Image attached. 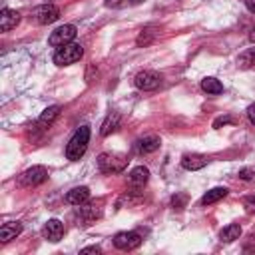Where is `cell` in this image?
Masks as SVG:
<instances>
[{
  "instance_id": "cell-1",
  "label": "cell",
  "mask_w": 255,
  "mask_h": 255,
  "mask_svg": "<svg viewBox=\"0 0 255 255\" xmlns=\"http://www.w3.org/2000/svg\"><path fill=\"white\" fill-rule=\"evenodd\" d=\"M88 141H90V128L88 126H82L74 131V135L70 137L68 145H66V157L70 161H78L86 149H88Z\"/></svg>"
},
{
  "instance_id": "cell-2",
  "label": "cell",
  "mask_w": 255,
  "mask_h": 255,
  "mask_svg": "<svg viewBox=\"0 0 255 255\" xmlns=\"http://www.w3.org/2000/svg\"><path fill=\"white\" fill-rule=\"evenodd\" d=\"M82 56H84V48L80 44H76V42H70V44H66V46H62V48L56 50L54 64H58V66H70L74 62H78Z\"/></svg>"
},
{
  "instance_id": "cell-3",
  "label": "cell",
  "mask_w": 255,
  "mask_h": 255,
  "mask_svg": "<svg viewBox=\"0 0 255 255\" xmlns=\"http://www.w3.org/2000/svg\"><path fill=\"white\" fill-rule=\"evenodd\" d=\"M30 18L36 22V24H52L60 18V8L54 6V4H40L36 6L32 12H30Z\"/></svg>"
},
{
  "instance_id": "cell-4",
  "label": "cell",
  "mask_w": 255,
  "mask_h": 255,
  "mask_svg": "<svg viewBox=\"0 0 255 255\" xmlns=\"http://www.w3.org/2000/svg\"><path fill=\"white\" fill-rule=\"evenodd\" d=\"M126 163H128V159L118 153H100V157H98V167L104 173H118L126 167Z\"/></svg>"
},
{
  "instance_id": "cell-5",
  "label": "cell",
  "mask_w": 255,
  "mask_h": 255,
  "mask_svg": "<svg viewBox=\"0 0 255 255\" xmlns=\"http://www.w3.org/2000/svg\"><path fill=\"white\" fill-rule=\"evenodd\" d=\"M76 26L74 24H64V26H60V28H56L52 34H50V38H48V44L50 46H56V48H62V46H66V44H70L74 38H76Z\"/></svg>"
},
{
  "instance_id": "cell-6",
  "label": "cell",
  "mask_w": 255,
  "mask_h": 255,
  "mask_svg": "<svg viewBox=\"0 0 255 255\" xmlns=\"http://www.w3.org/2000/svg\"><path fill=\"white\" fill-rule=\"evenodd\" d=\"M46 179H48V169H46L44 165H32L30 169H26V171L20 175L18 183L24 185V187H32V185L44 183Z\"/></svg>"
},
{
  "instance_id": "cell-7",
  "label": "cell",
  "mask_w": 255,
  "mask_h": 255,
  "mask_svg": "<svg viewBox=\"0 0 255 255\" xmlns=\"http://www.w3.org/2000/svg\"><path fill=\"white\" fill-rule=\"evenodd\" d=\"M133 84H135V88H139V90H143V92L157 90L159 84H161V76H159L157 72H153V70H143V72L135 74Z\"/></svg>"
},
{
  "instance_id": "cell-8",
  "label": "cell",
  "mask_w": 255,
  "mask_h": 255,
  "mask_svg": "<svg viewBox=\"0 0 255 255\" xmlns=\"http://www.w3.org/2000/svg\"><path fill=\"white\" fill-rule=\"evenodd\" d=\"M114 245L122 251H131L141 245V235L135 231H120L114 235Z\"/></svg>"
},
{
  "instance_id": "cell-9",
  "label": "cell",
  "mask_w": 255,
  "mask_h": 255,
  "mask_svg": "<svg viewBox=\"0 0 255 255\" xmlns=\"http://www.w3.org/2000/svg\"><path fill=\"white\" fill-rule=\"evenodd\" d=\"M42 235H44L48 241L58 243V241L62 239V235H64V223H62V221H58V219H50V221L44 225Z\"/></svg>"
},
{
  "instance_id": "cell-10",
  "label": "cell",
  "mask_w": 255,
  "mask_h": 255,
  "mask_svg": "<svg viewBox=\"0 0 255 255\" xmlns=\"http://www.w3.org/2000/svg\"><path fill=\"white\" fill-rule=\"evenodd\" d=\"M147 177H149V169L143 167V165H137L133 167L129 173H128V183L133 187V189H139L147 183Z\"/></svg>"
},
{
  "instance_id": "cell-11",
  "label": "cell",
  "mask_w": 255,
  "mask_h": 255,
  "mask_svg": "<svg viewBox=\"0 0 255 255\" xmlns=\"http://www.w3.org/2000/svg\"><path fill=\"white\" fill-rule=\"evenodd\" d=\"M20 22V14L12 8H4L0 12V30L2 32H10L12 28H16Z\"/></svg>"
},
{
  "instance_id": "cell-12",
  "label": "cell",
  "mask_w": 255,
  "mask_h": 255,
  "mask_svg": "<svg viewBox=\"0 0 255 255\" xmlns=\"http://www.w3.org/2000/svg\"><path fill=\"white\" fill-rule=\"evenodd\" d=\"M207 161H209V159H207L205 155H199V153H187V155L181 157V165H183V169H187V171H197V169L205 167Z\"/></svg>"
},
{
  "instance_id": "cell-13",
  "label": "cell",
  "mask_w": 255,
  "mask_h": 255,
  "mask_svg": "<svg viewBox=\"0 0 255 255\" xmlns=\"http://www.w3.org/2000/svg\"><path fill=\"white\" fill-rule=\"evenodd\" d=\"M90 199V189L88 187H74L66 193V201L72 203V205H84L86 201Z\"/></svg>"
},
{
  "instance_id": "cell-14",
  "label": "cell",
  "mask_w": 255,
  "mask_h": 255,
  "mask_svg": "<svg viewBox=\"0 0 255 255\" xmlns=\"http://www.w3.org/2000/svg\"><path fill=\"white\" fill-rule=\"evenodd\" d=\"M159 145H161V141H159L157 135H145V137H141V139L135 143V149H137L139 153H151V151L159 149Z\"/></svg>"
},
{
  "instance_id": "cell-15",
  "label": "cell",
  "mask_w": 255,
  "mask_h": 255,
  "mask_svg": "<svg viewBox=\"0 0 255 255\" xmlns=\"http://www.w3.org/2000/svg\"><path fill=\"white\" fill-rule=\"evenodd\" d=\"M22 233V223L18 221H10V223H4L2 229H0V241L2 243H8L10 239H14L16 235Z\"/></svg>"
},
{
  "instance_id": "cell-16",
  "label": "cell",
  "mask_w": 255,
  "mask_h": 255,
  "mask_svg": "<svg viewBox=\"0 0 255 255\" xmlns=\"http://www.w3.org/2000/svg\"><path fill=\"white\" fill-rule=\"evenodd\" d=\"M118 128H120V114H118V112H112V114L106 116V120H104V124H102V128H100V133H102V135H110V133H114Z\"/></svg>"
},
{
  "instance_id": "cell-17",
  "label": "cell",
  "mask_w": 255,
  "mask_h": 255,
  "mask_svg": "<svg viewBox=\"0 0 255 255\" xmlns=\"http://www.w3.org/2000/svg\"><path fill=\"white\" fill-rule=\"evenodd\" d=\"M201 90L207 92L209 96H217L223 92V84L217 78H203L201 80Z\"/></svg>"
},
{
  "instance_id": "cell-18",
  "label": "cell",
  "mask_w": 255,
  "mask_h": 255,
  "mask_svg": "<svg viewBox=\"0 0 255 255\" xmlns=\"http://www.w3.org/2000/svg\"><path fill=\"white\" fill-rule=\"evenodd\" d=\"M225 195H227V187H213V189H209V191L201 197V205H211V203L223 199Z\"/></svg>"
},
{
  "instance_id": "cell-19",
  "label": "cell",
  "mask_w": 255,
  "mask_h": 255,
  "mask_svg": "<svg viewBox=\"0 0 255 255\" xmlns=\"http://www.w3.org/2000/svg\"><path fill=\"white\" fill-rule=\"evenodd\" d=\"M239 235H241V227H239L237 223H231V225H227V227H223V229H221L219 239H221V241H225V243H231V241L239 239Z\"/></svg>"
},
{
  "instance_id": "cell-20",
  "label": "cell",
  "mask_w": 255,
  "mask_h": 255,
  "mask_svg": "<svg viewBox=\"0 0 255 255\" xmlns=\"http://www.w3.org/2000/svg\"><path fill=\"white\" fill-rule=\"evenodd\" d=\"M237 66H239L241 70H247V68H253V66H255V46H253V48H247L245 52L239 54Z\"/></svg>"
},
{
  "instance_id": "cell-21",
  "label": "cell",
  "mask_w": 255,
  "mask_h": 255,
  "mask_svg": "<svg viewBox=\"0 0 255 255\" xmlns=\"http://www.w3.org/2000/svg\"><path fill=\"white\" fill-rule=\"evenodd\" d=\"M58 114H60V106H50V108L44 110V114L38 118V126H42V128L50 126V124L58 118Z\"/></svg>"
},
{
  "instance_id": "cell-22",
  "label": "cell",
  "mask_w": 255,
  "mask_h": 255,
  "mask_svg": "<svg viewBox=\"0 0 255 255\" xmlns=\"http://www.w3.org/2000/svg\"><path fill=\"white\" fill-rule=\"evenodd\" d=\"M155 36H157V28H155V26H145V28L139 32L135 44H137V46H147Z\"/></svg>"
},
{
  "instance_id": "cell-23",
  "label": "cell",
  "mask_w": 255,
  "mask_h": 255,
  "mask_svg": "<svg viewBox=\"0 0 255 255\" xmlns=\"http://www.w3.org/2000/svg\"><path fill=\"white\" fill-rule=\"evenodd\" d=\"M100 215V209H96V205H88V207H80L78 209V217L86 219V221H92Z\"/></svg>"
},
{
  "instance_id": "cell-24",
  "label": "cell",
  "mask_w": 255,
  "mask_h": 255,
  "mask_svg": "<svg viewBox=\"0 0 255 255\" xmlns=\"http://www.w3.org/2000/svg\"><path fill=\"white\" fill-rule=\"evenodd\" d=\"M243 207H245L247 213H255V195L243 197Z\"/></svg>"
},
{
  "instance_id": "cell-25",
  "label": "cell",
  "mask_w": 255,
  "mask_h": 255,
  "mask_svg": "<svg viewBox=\"0 0 255 255\" xmlns=\"http://www.w3.org/2000/svg\"><path fill=\"white\" fill-rule=\"evenodd\" d=\"M243 251H245V253L255 251V235H249V237L245 239V243H243Z\"/></svg>"
},
{
  "instance_id": "cell-26",
  "label": "cell",
  "mask_w": 255,
  "mask_h": 255,
  "mask_svg": "<svg viewBox=\"0 0 255 255\" xmlns=\"http://www.w3.org/2000/svg\"><path fill=\"white\" fill-rule=\"evenodd\" d=\"M239 177H241V179H245V181H249V179H253V177H255V171H253V169H249V167H245V169H241V171H239Z\"/></svg>"
},
{
  "instance_id": "cell-27",
  "label": "cell",
  "mask_w": 255,
  "mask_h": 255,
  "mask_svg": "<svg viewBox=\"0 0 255 255\" xmlns=\"http://www.w3.org/2000/svg\"><path fill=\"white\" fill-rule=\"evenodd\" d=\"M171 203H173V207H177V209H181V207L185 205V195H173V199H171Z\"/></svg>"
},
{
  "instance_id": "cell-28",
  "label": "cell",
  "mask_w": 255,
  "mask_h": 255,
  "mask_svg": "<svg viewBox=\"0 0 255 255\" xmlns=\"http://www.w3.org/2000/svg\"><path fill=\"white\" fill-rule=\"evenodd\" d=\"M229 122H233V118H229V116H225V118H217V120L213 122V128H221V126H225V124H229Z\"/></svg>"
},
{
  "instance_id": "cell-29",
  "label": "cell",
  "mask_w": 255,
  "mask_h": 255,
  "mask_svg": "<svg viewBox=\"0 0 255 255\" xmlns=\"http://www.w3.org/2000/svg\"><path fill=\"white\" fill-rule=\"evenodd\" d=\"M247 118H249V122L255 126V104H251V106L247 108Z\"/></svg>"
},
{
  "instance_id": "cell-30",
  "label": "cell",
  "mask_w": 255,
  "mask_h": 255,
  "mask_svg": "<svg viewBox=\"0 0 255 255\" xmlns=\"http://www.w3.org/2000/svg\"><path fill=\"white\" fill-rule=\"evenodd\" d=\"M100 251H102V249H100L98 245H94V247H84V249H82V253H100Z\"/></svg>"
},
{
  "instance_id": "cell-31",
  "label": "cell",
  "mask_w": 255,
  "mask_h": 255,
  "mask_svg": "<svg viewBox=\"0 0 255 255\" xmlns=\"http://www.w3.org/2000/svg\"><path fill=\"white\" fill-rule=\"evenodd\" d=\"M122 2H124V0H106V4H108L110 8H118Z\"/></svg>"
},
{
  "instance_id": "cell-32",
  "label": "cell",
  "mask_w": 255,
  "mask_h": 255,
  "mask_svg": "<svg viewBox=\"0 0 255 255\" xmlns=\"http://www.w3.org/2000/svg\"><path fill=\"white\" fill-rule=\"evenodd\" d=\"M245 6H247V10L255 12V0H245Z\"/></svg>"
},
{
  "instance_id": "cell-33",
  "label": "cell",
  "mask_w": 255,
  "mask_h": 255,
  "mask_svg": "<svg viewBox=\"0 0 255 255\" xmlns=\"http://www.w3.org/2000/svg\"><path fill=\"white\" fill-rule=\"evenodd\" d=\"M249 40L255 44V28H253V30H251V34H249Z\"/></svg>"
},
{
  "instance_id": "cell-34",
  "label": "cell",
  "mask_w": 255,
  "mask_h": 255,
  "mask_svg": "<svg viewBox=\"0 0 255 255\" xmlns=\"http://www.w3.org/2000/svg\"><path fill=\"white\" fill-rule=\"evenodd\" d=\"M129 2H131V4H137V2H141V0H129Z\"/></svg>"
}]
</instances>
